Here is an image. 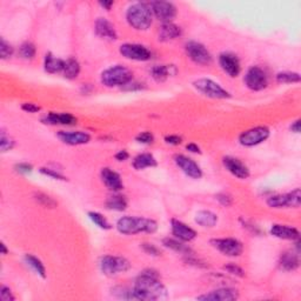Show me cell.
<instances>
[{
	"mask_svg": "<svg viewBox=\"0 0 301 301\" xmlns=\"http://www.w3.org/2000/svg\"><path fill=\"white\" fill-rule=\"evenodd\" d=\"M105 205H106V207L108 208V210L121 212V211H125L127 208V200L124 195L113 194V195H110V197L107 198Z\"/></svg>",
	"mask_w": 301,
	"mask_h": 301,
	"instance_id": "cell-29",
	"label": "cell"
},
{
	"mask_svg": "<svg viewBox=\"0 0 301 301\" xmlns=\"http://www.w3.org/2000/svg\"><path fill=\"white\" fill-rule=\"evenodd\" d=\"M185 51H186L187 57L198 65H208L212 63V56L203 44L197 43V41H188L185 45Z\"/></svg>",
	"mask_w": 301,
	"mask_h": 301,
	"instance_id": "cell-9",
	"label": "cell"
},
{
	"mask_svg": "<svg viewBox=\"0 0 301 301\" xmlns=\"http://www.w3.org/2000/svg\"><path fill=\"white\" fill-rule=\"evenodd\" d=\"M0 247H1V251H2V254L6 255L8 253V249L6 248V245L4 244V242H1V245H0Z\"/></svg>",
	"mask_w": 301,
	"mask_h": 301,
	"instance_id": "cell-55",
	"label": "cell"
},
{
	"mask_svg": "<svg viewBox=\"0 0 301 301\" xmlns=\"http://www.w3.org/2000/svg\"><path fill=\"white\" fill-rule=\"evenodd\" d=\"M271 234L275 238L284 240H299L300 238V233L297 228L286 225H278V224L272 226Z\"/></svg>",
	"mask_w": 301,
	"mask_h": 301,
	"instance_id": "cell-23",
	"label": "cell"
},
{
	"mask_svg": "<svg viewBox=\"0 0 301 301\" xmlns=\"http://www.w3.org/2000/svg\"><path fill=\"white\" fill-rule=\"evenodd\" d=\"M171 228H172V234L175 236L178 240L184 242L192 241L195 236H197V232L193 228H191L190 226H187L186 224L179 222V220L173 219L171 222Z\"/></svg>",
	"mask_w": 301,
	"mask_h": 301,
	"instance_id": "cell-19",
	"label": "cell"
},
{
	"mask_svg": "<svg viewBox=\"0 0 301 301\" xmlns=\"http://www.w3.org/2000/svg\"><path fill=\"white\" fill-rule=\"evenodd\" d=\"M171 69L172 66L169 65H155L150 69V75L155 81L162 82L172 75Z\"/></svg>",
	"mask_w": 301,
	"mask_h": 301,
	"instance_id": "cell-31",
	"label": "cell"
},
{
	"mask_svg": "<svg viewBox=\"0 0 301 301\" xmlns=\"http://www.w3.org/2000/svg\"><path fill=\"white\" fill-rule=\"evenodd\" d=\"M291 130H292V132H294V133H299L300 132V120H297L296 123H293L292 126H291Z\"/></svg>",
	"mask_w": 301,
	"mask_h": 301,
	"instance_id": "cell-53",
	"label": "cell"
},
{
	"mask_svg": "<svg viewBox=\"0 0 301 301\" xmlns=\"http://www.w3.org/2000/svg\"><path fill=\"white\" fill-rule=\"evenodd\" d=\"M174 161L187 177L192 179H200L203 177V171H201L200 166L193 159L188 158V156L184 154H177L174 156Z\"/></svg>",
	"mask_w": 301,
	"mask_h": 301,
	"instance_id": "cell-15",
	"label": "cell"
},
{
	"mask_svg": "<svg viewBox=\"0 0 301 301\" xmlns=\"http://www.w3.org/2000/svg\"><path fill=\"white\" fill-rule=\"evenodd\" d=\"M270 130L266 126H257L242 132L239 136V143L242 146L252 147L264 143L270 137Z\"/></svg>",
	"mask_w": 301,
	"mask_h": 301,
	"instance_id": "cell-8",
	"label": "cell"
},
{
	"mask_svg": "<svg viewBox=\"0 0 301 301\" xmlns=\"http://www.w3.org/2000/svg\"><path fill=\"white\" fill-rule=\"evenodd\" d=\"M239 298L238 291L234 288H219V290L212 291V292L203 294L197 298L198 300L203 301H233Z\"/></svg>",
	"mask_w": 301,
	"mask_h": 301,
	"instance_id": "cell-17",
	"label": "cell"
},
{
	"mask_svg": "<svg viewBox=\"0 0 301 301\" xmlns=\"http://www.w3.org/2000/svg\"><path fill=\"white\" fill-rule=\"evenodd\" d=\"M14 168L15 171L18 173H21V174H28V173H31L32 169H33L32 165L27 164V162H20V164H17Z\"/></svg>",
	"mask_w": 301,
	"mask_h": 301,
	"instance_id": "cell-47",
	"label": "cell"
},
{
	"mask_svg": "<svg viewBox=\"0 0 301 301\" xmlns=\"http://www.w3.org/2000/svg\"><path fill=\"white\" fill-rule=\"evenodd\" d=\"M24 260L28 267H31L38 275H40L41 278L46 277V268H45V266L43 262H41L40 259H38L32 254H26L24 257Z\"/></svg>",
	"mask_w": 301,
	"mask_h": 301,
	"instance_id": "cell-32",
	"label": "cell"
},
{
	"mask_svg": "<svg viewBox=\"0 0 301 301\" xmlns=\"http://www.w3.org/2000/svg\"><path fill=\"white\" fill-rule=\"evenodd\" d=\"M129 153L126 152V150H120V152H118L117 154H115V159L118 160V161H125V160L129 159Z\"/></svg>",
	"mask_w": 301,
	"mask_h": 301,
	"instance_id": "cell-51",
	"label": "cell"
},
{
	"mask_svg": "<svg viewBox=\"0 0 301 301\" xmlns=\"http://www.w3.org/2000/svg\"><path fill=\"white\" fill-rule=\"evenodd\" d=\"M119 52L121 56L136 62H147L152 57L150 51L146 46L140 44H124L121 45Z\"/></svg>",
	"mask_w": 301,
	"mask_h": 301,
	"instance_id": "cell-12",
	"label": "cell"
},
{
	"mask_svg": "<svg viewBox=\"0 0 301 301\" xmlns=\"http://www.w3.org/2000/svg\"><path fill=\"white\" fill-rule=\"evenodd\" d=\"M211 244L216 247L218 251L222 252L224 255L227 257H239L244 251V246L239 240L233 238H222V239H212Z\"/></svg>",
	"mask_w": 301,
	"mask_h": 301,
	"instance_id": "cell-11",
	"label": "cell"
},
{
	"mask_svg": "<svg viewBox=\"0 0 301 301\" xmlns=\"http://www.w3.org/2000/svg\"><path fill=\"white\" fill-rule=\"evenodd\" d=\"M301 203V192L299 188L286 194L272 195L267 199V205L272 208H298Z\"/></svg>",
	"mask_w": 301,
	"mask_h": 301,
	"instance_id": "cell-7",
	"label": "cell"
},
{
	"mask_svg": "<svg viewBox=\"0 0 301 301\" xmlns=\"http://www.w3.org/2000/svg\"><path fill=\"white\" fill-rule=\"evenodd\" d=\"M13 52L14 49L12 47V45L8 44L4 38H1L0 39V57H1V59H8L13 56Z\"/></svg>",
	"mask_w": 301,
	"mask_h": 301,
	"instance_id": "cell-39",
	"label": "cell"
},
{
	"mask_svg": "<svg viewBox=\"0 0 301 301\" xmlns=\"http://www.w3.org/2000/svg\"><path fill=\"white\" fill-rule=\"evenodd\" d=\"M99 5L102 6L104 8H106L108 11V9H110L112 6H113V1H100V2H99Z\"/></svg>",
	"mask_w": 301,
	"mask_h": 301,
	"instance_id": "cell-54",
	"label": "cell"
},
{
	"mask_svg": "<svg viewBox=\"0 0 301 301\" xmlns=\"http://www.w3.org/2000/svg\"><path fill=\"white\" fill-rule=\"evenodd\" d=\"M44 124L49 125H65V126H71L76 124V118L71 113H56V112H50L43 118Z\"/></svg>",
	"mask_w": 301,
	"mask_h": 301,
	"instance_id": "cell-21",
	"label": "cell"
},
{
	"mask_svg": "<svg viewBox=\"0 0 301 301\" xmlns=\"http://www.w3.org/2000/svg\"><path fill=\"white\" fill-rule=\"evenodd\" d=\"M181 36V28L173 22H165L159 27L158 38L160 41H171Z\"/></svg>",
	"mask_w": 301,
	"mask_h": 301,
	"instance_id": "cell-24",
	"label": "cell"
},
{
	"mask_svg": "<svg viewBox=\"0 0 301 301\" xmlns=\"http://www.w3.org/2000/svg\"><path fill=\"white\" fill-rule=\"evenodd\" d=\"M195 89L200 92L201 94L206 95L208 98L212 99H227L230 98L229 92H227L225 88L222 87L218 82L213 81L211 79H198L193 82Z\"/></svg>",
	"mask_w": 301,
	"mask_h": 301,
	"instance_id": "cell-6",
	"label": "cell"
},
{
	"mask_svg": "<svg viewBox=\"0 0 301 301\" xmlns=\"http://www.w3.org/2000/svg\"><path fill=\"white\" fill-rule=\"evenodd\" d=\"M40 173H43L44 175H47V177H51L53 179H57V180H66V178L64 177L63 174H60L59 172L54 171L52 168H46V167H41L40 168Z\"/></svg>",
	"mask_w": 301,
	"mask_h": 301,
	"instance_id": "cell-43",
	"label": "cell"
},
{
	"mask_svg": "<svg viewBox=\"0 0 301 301\" xmlns=\"http://www.w3.org/2000/svg\"><path fill=\"white\" fill-rule=\"evenodd\" d=\"M136 140L138 143L144 144V145H150L154 142V136L150 132H142L136 137Z\"/></svg>",
	"mask_w": 301,
	"mask_h": 301,
	"instance_id": "cell-42",
	"label": "cell"
},
{
	"mask_svg": "<svg viewBox=\"0 0 301 301\" xmlns=\"http://www.w3.org/2000/svg\"><path fill=\"white\" fill-rule=\"evenodd\" d=\"M57 136L64 144L71 146L85 145V144H87L91 140V136L86 132H81V131H76V132L60 131V132H58Z\"/></svg>",
	"mask_w": 301,
	"mask_h": 301,
	"instance_id": "cell-18",
	"label": "cell"
},
{
	"mask_svg": "<svg viewBox=\"0 0 301 301\" xmlns=\"http://www.w3.org/2000/svg\"><path fill=\"white\" fill-rule=\"evenodd\" d=\"M186 150H190V152H192V153H201V150H200V147L197 145V144H193V143H191V144H187L186 145Z\"/></svg>",
	"mask_w": 301,
	"mask_h": 301,
	"instance_id": "cell-52",
	"label": "cell"
},
{
	"mask_svg": "<svg viewBox=\"0 0 301 301\" xmlns=\"http://www.w3.org/2000/svg\"><path fill=\"white\" fill-rule=\"evenodd\" d=\"M158 165L154 156L150 153H142V154L137 155L133 160V167L140 171V169L147 168V167H155Z\"/></svg>",
	"mask_w": 301,
	"mask_h": 301,
	"instance_id": "cell-28",
	"label": "cell"
},
{
	"mask_svg": "<svg viewBox=\"0 0 301 301\" xmlns=\"http://www.w3.org/2000/svg\"><path fill=\"white\" fill-rule=\"evenodd\" d=\"M121 88H124V89H127V91H131V89H140V88H143V86H142V84H139V82H134L133 80H131V81L129 82V84H126L125 86H123V87Z\"/></svg>",
	"mask_w": 301,
	"mask_h": 301,
	"instance_id": "cell-50",
	"label": "cell"
},
{
	"mask_svg": "<svg viewBox=\"0 0 301 301\" xmlns=\"http://www.w3.org/2000/svg\"><path fill=\"white\" fill-rule=\"evenodd\" d=\"M244 81L246 86L252 91H261L268 85L267 75L259 66H252L251 69H248V71L245 75Z\"/></svg>",
	"mask_w": 301,
	"mask_h": 301,
	"instance_id": "cell-10",
	"label": "cell"
},
{
	"mask_svg": "<svg viewBox=\"0 0 301 301\" xmlns=\"http://www.w3.org/2000/svg\"><path fill=\"white\" fill-rule=\"evenodd\" d=\"M219 65L223 71L229 75L230 78H235L240 75L241 71V65H240L239 58L234 53L224 52L219 56Z\"/></svg>",
	"mask_w": 301,
	"mask_h": 301,
	"instance_id": "cell-14",
	"label": "cell"
},
{
	"mask_svg": "<svg viewBox=\"0 0 301 301\" xmlns=\"http://www.w3.org/2000/svg\"><path fill=\"white\" fill-rule=\"evenodd\" d=\"M117 229L121 234L133 235L138 233H154L158 224L152 219L137 217H123L117 222Z\"/></svg>",
	"mask_w": 301,
	"mask_h": 301,
	"instance_id": "cell-2",
	"label": "cell"
},
{
	"mask_svg": "<svg viewBox=\"0 0 301 301\" xmlns=\"http://www.w3.org/2000/svg\"><path fill=\"white\" fill-rule=\"evenodd\" d=\"M133 79L132 72L127 67L121 65L112 66L101 73V82L107 87L125 86Z\"/></svg>",
	"mask_w": 301,
	"mask_h": 301,
	"instance_id": "cell-4",
	"label": "cell"
},
{
	"mask_svg": "<svg viewBox=\"0 0 301 301\" xmlns=\"http://www.w3.org/2000/svg\"><path fill=\"white\" fill-rule=\"evenodd\" d=\"M223 164L230 174L238 179H247L249 177V169L241 160L234 156H224Z\"/></svg>",
	"mask_w": 301,
	"mask_h": 301,
	"instance_id": "cell-16",
	"label": "cell"
},
{
	"mask_svg": "<svg viewBox=\"0 0 301 301\" xmlns=\"http://www.w3.org/2000/svg\"><path fill=\"white\" fill-rule=\"evenodd\" d=\"M64 76L66 79L73 80L75 78H78L79 73H80V64L75 58H70L65 62V66H64Z\"/></svg>",
	"mask_w": 301,
	"mask_h": 301,
	"instance_id": "cell-30",
	"label": "cell"
},
{
	"mask_svg": "<svg viewBox=\"0 0 301 301\" xmlns=\"http://www.w3.org/2000/svg\"><path fill=\"white\" fill-rule=\"evenodd\" d=\"M88 217H89V219H91L92 222H93L98 227H100V228H102V229L111 228L110 223L107 222V219L102 216V214L98 213V212H88Z\"/></svg>",
	"mask_w": 301,
	"mask_h": 301,
	"instance_id": "cell-36",
	"label": "cell"
},
{
	"mask_svg": "<svg viewBox=\"0 0 301 301\" xmlns=\"http://www.w3.org/2000/svg\"><path fill=\"white\" fill-rule=\"evenodd\" d=\"M37 50L36 46H34V44L30 43V41H26V43L21 44V46L19 47V54H20L21 58H24V59L31 60L33 59L34 57H36Z\"/></svg>",
	"mask_w": 301,
	"mask_h": 301,
	"instance_id": "cell-35",
	"label": "cell"
},
{
	"mask_svg": "<svg viewBox=\"0 0 301 301\" xmlns=\"http://www.w3.org/2000/svg\"><path fill=\"white\" fill-rule=\"evenodd\" d=\"M195 223L203 227L211 228V227L217 225L218 216L216 213L211 212V211H199L195 214Z\"/></svg>",
	"mask_w": 301,
	"mask_h": 301,
	"instance_id": "cell-27",
	"label": "cell"
},
{
	"mask_svg": "<svg viewBox=\"0 0 301 301\" xmlns=\"http://www.w3.org/2000/svg\"><path fill=\"white\" fill-rule=\"evenodd\" d=\"M22 110L25 112H28V113H37V112L40 111V107L37 106V105L31 104V102H26V104H24L21 106Z\"/></svg>",
	"mask_w": 301,
	"mask_h": 301,
	"instance_id": "cell-49",
	"label": "cell"
},
{
	"mask_svg": "<svg viewBox=\"0 0 301 301\" xmlns=\"http://www.w3.org/2000/svg\"><path fill=\"white\" fill-rule=\"evenodd\" d=\"M13 146L14 140L4 130H1V137H0V149H1V152H7V150L13 149Z\"/></svg>",
	"mask_w": 301,
	"mask_h": 301,
	"instance_id": "cell-38",
	"label": "cell"
},
{
	"mask_svg": "<svg viewBox=\"0 0 301 301\" xmlns=\"http://www.w3.org/2000/svg\"><path fill=\"white\" fill-rule=\"evenodd\" d=\"M152 13L159 19L162 24L165 22H172L173 19L177 15V7L168 1H154L150 4Z\"/></svg>",
	"mask_w": 301,
	"mask_h": 301,
	"instance_id": "cell-13",
	"label": "cell"
},
{
	"mask_svg": "<svg viewBox=\"0 0 301 301\" xmlns=\"http://www.w3.org/2000/svg\"><path fill=\"white\" fill-rule=\"evenodd\" d=\"M143 249L147 253V254L154 255V257H159V255L161 254L160 249L153 244H143Z\"/></svg>",
	"mask_w": 301,
	"mask_h": 301,
	"instance_id": "cell-44",
	"label": "cell"
},
{
	"mask_svg": "<svg viewBox=\"0 0 301 301\" xmlns=\"http://www.w3.org/2000/svg\"><path fill=\"white\" fill-rule=\"evenodd\" d=\"M34 199L37 200V203H39L41 206L46 207V208H54L57 207V201L52 199V198L49 197L47 194H44V193H36L34 194Z\"/></svg>",
	"mask_w": 301,
	"mask_h": 301,
	"instance_id": "cell-37",
	"label": "cell"
},
{
	"mask_svg": "<svg viewBox=\"0 0 301 301\" xmlns=\"http://www.w3.org/2000/svg\"><path fill=\"white\" fill-rule=\"evenodd\" d=\"M165 142L167 143V144H169V145L177 146V145H179V144H181L182 139H181V137L174 136V134H171V136L165 137Z\"/></svg>",
	"mask_w": 301,
	"mask_h": 301,
	"instance_id": "cell-48",
	"label": "cell"
},
{
	"mask_svg": "<svg viewBox=\"0 0 301 301\" xmlns=\"http://www.w3.org/2000/svg\"><path fill=\"white\" fill-rule=\"evenodd\" d=\"M101 180L105 184L108 190L113 191V192H119L124 188V184L123 180H121V177L118 174L117 172L113 171L111 168H102L101 169Z\"/></svg>",
	"mask_w": 301,
	"mask_h": 301,
	"instance_id": "cell-20",
	"label": "cell"
},
{
	"mask_svg": "<svg viewBox=\"0 0 301 301\" xmlns=\"http://www.w3.org/2000/svg\"><path fill=\"white\" fill-rule=\"evenodd\" d=\"M127 22L130 26L136 28L138 31L147 30L153 20L152 9L147 4L144 2H137V4L131 5L126 13Z\"/></svg>",
	"mask_w": 301,
	"mask_h": 301,
	"instance_id": "cell-3",
	"label": "cell"
},
{
	"mask_svg": "<svg viewBox=\"0 0 301 301\" xmlns=\"http://www.w3.org/2000/svg\"><path fill=\"white\" fill-rule=\"evenodd\" d=\"M133 296L137 300L155 301L167 297V291L160 281L158 272L146 270L137 278L133 287Z\"/></svg>",
	"mask_w": 301,
	"mask_h": 301,
	"instance_id": "cell-1",
	"label": "cell"
},
{
	"mask_svg": "<svg viewBox=\"0 0 301 301\" xmlns=\"http://www.w3.org/2000/svg\"><path fill=\"white\" fill-rule=\"evenodd\" d=\"M224 270H225L226 272H228V273H230V274L236 275V277H240V278L245 277V271L235 264H228V265L224 266Z\"/></svg>",
	"mask_w": 301,
	"mask_h": 301,
	"instance_id": "cell-41",
	"label": "cell"
},
{
	"mask_svg": "<svg viewBox=\"0 0 301 301\" xmlns=\"http://www.w3.org/2000/svg\"><path fill=\"white\" fill-rule=\"evenodd\" d=\"M64 66H65V62L60 58H57L56 56H53L52 53H47L45 56L44 59V67L45 71L49 73H59L64 71Z\"/></svg>",
	"mask_w": 301,
	"mask_h": 301,
	"instance_id": "cell-26",
	"label": "cell"
},
{
	"mask_svg": "<svg viewBox=\"0 0 301 301\" xmlns=\"http://www.w3.org/2000/svg\"><path fill=\"white\" fill-rule=\"evenodd\" d=\"M0 298H1L2 301H14L15 298L12 294L11 290L8 287L2 286L1 290H0Z\"/></svg>",
	"mask_w": 301,
	"mask_h": 301,
	"instance_id": "cell-45",
	"label": "cell"
},
{
	"mask_svg": "<svg viewBox=\"0 0 301 301\" xmlns=\"http://www.w3.org/2000/svg\"><path fill=\"white\" fill-rule=\"evenodd\" d=\"M162 244H164L165 247L172 249V251H174L177 253H181V254L188 255L192 253V249L188 247V246L180 242V240H174V239L167 238V239H164Z\"/></svg>",
	"mask_w": 301,
	"mask_h": 301,
	"instance_id": "cell-33",
	"label": "cell"
},
{
	"mask_svg": "<svg viewBox=\"0 0 301 301\" xmlns=\"http://www.w3.org/2000/svg\"><path fill=\"white\" fill-rule=\"evenodd\" d=\"M300 75L297 72H280L277 75V81L280 84H293L300 82Z\"/></svg>",
	"mask_w": 301,
	"mask_h": 301,
	"instance_id": "cell-34",
	"label": "cell"
},
{
	"mask_svg": "<svg viewBox=\"0 0 301 301\" xmlns=\"http://www.w3.org/2000/svg\"><path fill=\"white\" fill-rule=\"evenodd\" d=\"M99 267L102 273L108 277H113L119 273L127 272L131 268V262L126 258L117 255H105L99 261Z\"/></svg>",
	"mask_w": 301,
	"mask_h": 301,
	"instance_id": "cell-5",
	"label": "cell"
},
{
	"mask_svg": "<svg viewBox=\"0 0 301 301\" xmlns=\"http://www.w3.org/2000/svg\"><path fill=\"white\" fill-rule=\"evenodd\" d=\"M95 33L99 37L105 38V39L114 40L118 38V33L114 25L111 21H108L106 18H99L95 21Z\"/></svg>",
	"mask_w": 301,
	"mask_h": 301,
	"instance_id": "cell-22",
	"label": "cell"
},
{
	"mask_svg": "<svg viewBox=\"0 0 301 301\" xmlns=\"http://www.w3.org/2000/svg\"><path fill=\"white\" fill-rule=\"evenodd\" d=\"M299 265H300V261H299V257H298L297 253H294L292 251H286L280 255L279 266H280L281 270H284L286 272L296 271L297 268L299 267Z\"/></svg>",
	"mask_w": 301,
	"mask_h": 301,
	"instance_id": "cell-25",
	"label": "cell"
},
{
	"mask_svg": "<svg viewBox=\"0 0 301 301\" xmlns=\"http://www.w3.org/2000/svg\"><path fill=\"white\" fill-rule=\"evenodd\" d=\"M216 198H217V200L219 201V203L222 204L223 206H225V207L230 206V205H232V203H233L232 197H230V195H228V194H226V193L218 194Z\"/></svg>",
	"mask_w": 301,
	"mask_h": 301,
	"instance_id": "cell-46",
	"label": "cell"
},
{
	"mask_svg": "<svg viewBox=\"0 0 301 301\" xmlns=\"http://www.w3.org/2000/svg\"><path fill=\"white\" fill-rule=\"evenodd\" d=\"M112 293L117 294L118 297L123 298V299H134L133 290H129L126 287H114L112 290Z\"/></svg>",
	"mask_w": 301,
	"mask_h": 301,
	"instance_id": "cell-40",
	"label": "cell"
}]
</instances>
